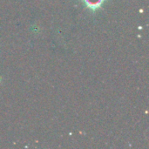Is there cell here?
Returning <instances> with one entry per match:
<instances>
[{
  "label": "cell",
  "instance_id": "6da1fadb",
  "mask_svg": "<svg viewBox=\"0 0 149 149\" xmlns=\"http://www.w3.org/2000/svg\"><path fill=\"white\" fill-rule=\"evenodd\" d=\"M85 3L88 8L94 10L99 8L102 4L103 0H85Z\"/></svg>",
  "mask_w": 149,
  "mask_h": 149
}]
</instances>
